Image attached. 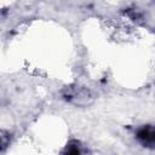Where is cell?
I'll return each instance as SVG.
<instances>
[{
  "label": "cell",
  "mask_w": 155,
  "mask_h": 155,
  "mask_svg": "<svg viewBox=\"0 0 155 155\" xmlns=\"http://www.w3.org/2000/svg\"><path fill=\"white\" fill-rule=\"evenodd\" d=\"M65 99L75 105H87L92 102V94L87 88L84 87H70L64 94Z\"/></svg>",
  "instance_id": "1"
},
{
  "label": "cell",
  "mask_w": 155,
  "mask_h": 155,
  "mask_svg": "<svg viewBox=\"0 0 155 155\" xmlns=\"http://www.w3.org/2000/svg\"><path fill=\"white\" fill-rule=\"evenodd\" d=\"M136 138L144 147L153 148L155 143V131H154L153 125H144L140 128H138L136 133Z\"/></svg>",
  "instance_id": "2"
},
{
  "label": "cell",
  "mask_w": 155,
  "mask_h": 155,
  "mask_svg": "<svg viewBox=\"0 0 155 155\" xmlns=\"http://www.w3.org/2000/svg\"><path fill=\"white\" fill-rule=\"evenodd\" d=\"M63 155H82V151H81V148H80L79 143L76 140L70 142L65 147V149L63 151Z\"/></svg>",
  "instance_id": "3"
}]
</instances>
